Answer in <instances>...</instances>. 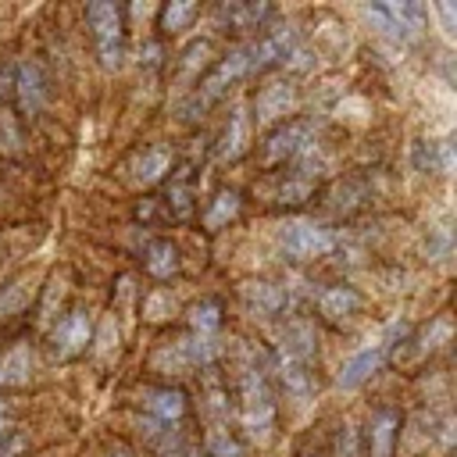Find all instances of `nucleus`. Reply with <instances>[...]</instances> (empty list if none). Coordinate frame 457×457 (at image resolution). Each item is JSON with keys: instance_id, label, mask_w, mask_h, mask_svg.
<instances>
[{"instance_id": "4", "label": "nucleus", "mask_w": 457, "mask_h": 457, "mask_svg": "<svg viewBox=\"0 0 457 457\" xmlns=\"http://www.w3.org/2000/svg\"><path fill=\"white\" fill-rule=\"evenodd\" d=\"M364 14L378 25V32H386L389 39H414L425 25V4L418 0H386V4H368Z\"/></svg>"}, {"instance_id": "1", "label": "nucleus", "mask_w": 457, "mask_h": 457, "mask_svg": "<svg viewBox=\"0 0 457 457\" xmlns=\"http://www.w3.org/2000/svg\"><path fill=\"white\" fill-rule=\"evenodd\" d=\"M243 75H250V50H246V43L243 46H232L204 79H200V86L193 89V96L186 100V114L189 118H196V114H204L214 100H221L225 93H228V86L236 82V79H243Z\"/></svg>"}, {"instance_id": "15", "label": "nucleus", "mask_w": 457, "mask_h": 457, "mask_svg": "<svg viewBox=\"0 0 457 457\" xmlns=\"http://www.w3.org/2000/svg\"><path fill=\"white\" fill-rule=\"evenodd\" d=\"M143 407L157 425H171L186 414V396L179 389H150L143 396Z\"/></svg>"}, {"instance_id": "23", "label": "nucleus", "mask_w": 457, "mask_h": 457, "mask_svg": "<svg viewBox=\"0 0 457 457\" xmlns=\"http://www.w3.org/2000/svg\"><path fill=\"white\" fill-rule=\"evenodd\" d=\"M446 339H450V318L439 314V318L414 339V350H418V353H432V350H436L439 343H446Z\"/></svg>"}, {"instance_id": "10", "label": "nucleus", "mask_w": 457, "mask_h": 457, "mask_svg": "<svg viewBox=\"0 0 457 457\" xmlns=\"http://www.w3.org/2000/svg\"><path fill=\"white\" fill-rule=\"evenodd\" d=\"M296 107V89L289 82H268L261 93H257V121L261 125H271L278 118H286L289 111Z\"/></svg>"}, {"instance_id": "8", "label": "nucleus", "mask_w": 457, "mask_h": 457, "mask_svg": "<svg viewBox=\"0 0 457 457\" xmlns=\"http://www.w3.org/2000/svg\"><path fill=\"white\" fill-rule=\"evenodd\" d=\"M86 346H89V314H86V311L64 314V318L57 321V328H54V353H57L61 361H71V357H79Z\"/></svg>"}, {"instance_id": "20", "label": "nucleus", "mask_w": 457, "mask_h": 457, "mask_svg": "<svg viewBox=\"0 0 457 457\" xmlns=\"http://www.w3.org/2000/svg\"><path fill=\"white\" fill-rule=\"evenodd\" d=\"M146 271H150L154 278H171V275L179 271V253H175V246H171V243H154V246L146 250Z\"/></svg>"}, {"instance_id": "16", "label": "nucleus", "mask_w": 457, "mask_h": 457, "mask_svg": "<svg viewBox=\"0 0 457 457\" xmlns=\"http://www.w3.org/2000/svg\"><path fill=\"white\" fill-rule=\"evenodd\" d=\"M243 300L257 314H278L286 307V289L275 286V282L257 278V282H243Z\"/></svg>"}, {"instance_id": "26", "label": "nucleus", "mask_w": 457, "mask_h": 457, "mask_svg": "<svg viewBox=\"0 0 457 457\" xmlns=\"http://www.w3.org/2000/svg\"><path fill=\"white\" fill-rule=\"evenodd\" d=\"M336 457H357V428L350 421L336 436Z\"/></svg>"}, {"instance_id": "14", "label": "nucleus", "mask_w": 457, "mask_h": 457, "mask_svg": "<svg viewBox=\"0 0 457 457\" xmlns=\"http://www.w3.org/2000/svg\"><path fill=\"white\" fill-rule=\"evenodd\" d=\"M246 146H250V114H246V107H236L228 114V125H225L218 154H221V161H236V157L246 154Z\"/></svg>"}, {"instance_id": "18", "label": "nucleus", "mask_w": 457, "mask_h": 457, "mask_svg": "<svg viewBox=\"0 0 457 457\" xmlns=\"http://www.w3.org/2000/svg\"><path fill=\"white\" fill-rule=\"evenodd\" d=\"M268 14H271V7H264V4H221L218 7V18H225L228 29H257Z\"/></svg>"}, {"instance_id": "25", "label": "nucleus", "mask_w": 457, "mask_h": 457, "mask_svg": "<svg viewBox=\"0 0 457 457\" xmlns=\"http://www.w3.org/2000/svg\"><path fill=\"white\" fill-rule=\"evenodd\" d=\"M207 450H211V457H236V453H239V443L228 436L225 425H214V428L207 432Z\"/></svg>"}, {"instance_id": "21", "label": "nucleus", "mask_w": 457, "mask_h": 457, "mask_svg": "<svg viewBox=\"0 0 457 457\" xmlns=\"http://www.w3.org/2000/svg\"><path fill=\"white\" fill-rule=\"evenodd\" d=\"M196 11H200V7L189 4V0H171V4L161 11V29H164V32H179V29H186V25L193 21Z\"/></svg>"}, {"instance_id": "27", "label": "nucleus", "mask_w": 457, "mask_h": 457, "mask_svg": "<svg viewBox=\"0 0 457 457\" xmlns=\"http://www.w3.org/2000/svg\"><path fill=\"white\" fill-rule=\"evenodd\" d=\"M439 18H443V29L453 36L457 32V7L453 4H439Z\"/></svg>"}, {"instance_id": "2", "label": "nucleus", "mask_w": 457, "mask_h": 457, "mask_svg": "<svg viewBox=\"0 0 457 457\" xmlns=\"http://www.w3.org/2000/svg\"><path fill=\"white\" fill-rule=\"evenodd\" d=\"M239 407H243V428L250 436H264L271 428V418H275V400H271V386H268V375L261 368H243L239 375Z\"/></svg>"}, {"instance_id": "12", "label": "nucleus", "mask_w": 457, "mask_h": 457, "mask_svg": "<svg viewBox=\"0 0 457 457\" xmlns=\"http://www.w3.org/2000/svg\"><path fill=\"white\" fill-rule=\"evenodd\" d=\"M396 428H400V414L396 411H389V407L375 411V418L368 425V457H393Z\"/></svg>"}, {"instance_id": "24", "label": "nucleus", "mask_w": 457, "mask_h": 457, "mask_svg": "<svg viewBox=\"0 0 457 457\" xmlns=\"http://www.w3.org/2000/svg\"><path fill=\"white\" fill-rule=\"evenodd\" d=\"M25 303H29V286H25L21 278H18V282H11V286H4V293H0V318L18 314Z\"/></svg>"}, {"instance_id": "22", "label": "nucleus", "mask_w": 457, "mask_h": 457, "mask_svg": "<svg viewBox=\"0 0 457 457\" xmlns=\"http://www.w3.org/2000/svg\"><path fill=\"white\" fill-rule=\"evenodd\" d=\"M218 321H221L218 300H204V303H196V307L189 311V325H193V332H200V336H214Z\"/></svg>"}, {"instance_id": "30", "label": "nucleus", "mask_w": 457, "mask_h": 457, "mask_svg": "<svg viewBox=\"0 0 457 457\" xmlns=\"http://www.w3.org/2000/svg\"><path fill=\"white\" fill-rule=\"evenodd\" d=\"M107 457H129V450L125 446H114V450H107Z\"/></svg>"}, {"instance_id": "7", "label": "nucleus", "mask_w": 457, "mask_h": 457, "mask_svg": "<svg viewBox=\"0 0 457 457\" xmlns=\"http://www.w3.org/2000/svg\"><path fill=\"white\" fill-rule=\"evenodd\" d=\"M400 339H396V328H389L386 336H378L375 343H368V346H361V350H353L343 364H339V375H336V382L343 386V389H357V386H364L382 364H386V357L393 353V346H396Z\"/></svg>"}, {"instance_id": "29", "label": "nucleus", "mask_w": 457, "mask_h": 457, "mask_svg": "<svg viewBox=\"0 0 457 457\" xmlns=\"http://www.w3.org/2000/svg\"><path fill=\"white\" fill-rule=\"evenodd\" d=\"M7 436H11V418H7V407L0 403V446H4Z\"/></svg>"}, {"instance_id": "9", "label": "nucleus", "mask_w": 457, "mask_h": 457, "mask_svg": "<svg viewBox=\"0 0 457 457\" xmlns=\"http://www.w3.org/2000/svg\"><path fill=\"white\" fill-rule=\"evenodd\" d=\"M14 96H18V107L25 114H36L43 107V100H46V79H43L39 64H32V61L18 64V71H14Z\"/></svg>"}, {"instance_id": "31", "label": "nucleus", "mask_w": 457, "mask_h": 457, "mask_svg": "<svg viewBox=\"0 0 457 457\" xmlns=\"http://www.w3.org/2000/svg\"><path fill=\"white\" fill-rule=\"evenodd\" d=\"M164 457H175V453H164Z\"/></svg>"}, {"instance_id": "13", "label": "nucleus", "mask_w": 457, "mask_h": 457, "mask_svg": "<svg viewBox=\"0 0 457 457\" xmlns=\"http://www.w3.org/2000/svg\"><path fill=\"white\" fill-rule=\"evenodd\" d=\"M32 378V350L29 343H14L0 353V389L25 386Z\"/></svg>"}, {"instance_id": "11", "label": "nucleus", "mask_w": 457, "mask_h": 457, "mask_svg": "<svg viewBox=\"0 0 457 457\" xmlns=\"http://www.w3.org/2000/svg\"><path fill=\"white\" fill-rule=\"evenodd\" d=\"M357 307H361V296L350 286H325L318 293V314L332 325H343L350 314H357Z\"/></svg>"}, {"instance_id": "6", "label": "nucleus", "mask_w": 457, "mask_h": 457, "mask_svg": "<svg viewBox=\"0 0 457 457\" xmlns=\"http://www.w3.org/2000/svg\"><path fill=\"white\" fill-rule=\"evenodd\" d=\"M278 246L293 261H314L336 250V232L314 221H286L278 228Z\"/></svg>"}, {"instance_id": "28", "label": "nucleus", "mask_w": 457, "mask_h": 457, "mask_svg": "<svg viewBox=\"0 0 457 457\" xmlns=\"http://www.w3.org/2000/svg\"><path fill=\"white\" fill-rule=\"evenodd\" d=\"M14 93V71L11 68H0V104Z\"/></svg>"}, {"instance_id": "19", "label": "nucleus", "mask_w": 457, "mask_h": 457, "mask_svg": "<svg viewBox=\"0 0 457 457\" xmlns=\"http://www.w3.org/2000/svg\"><path fill=\"white\" fill-rule=\"evenodd\" d=\"M236 214H239V193H236V189H221V193L211 200L207 214H204V228H207V232H218V228H225Z\"/></svg>"}, {"instance_id": "17", "label": "nucleus", "mask_w": 457, "mask_h": 457, "mask_svg": "<svg viewBox=\"0 0 457 457\" xmlns=\"http://www.w3.org/2000/svg\"><path fill=\"white\" fill-rule=\"evenodd\" d=\"M168 171H171V154H168L164 146H150V150L132 164V175H136L139 186H154V182H161Z\"/></svg>"}, {"instance_id": "3", "label": "nucleus", "mask_w": 457, "mask_h": 457, "mask_svg": "<svg viewBox=\"0 0 457 457\" xmlns=\"http://www.w3.org/2000/svg\"><path fill=\"white\" fill-rule=\"evenodd\" d=\"M314 146V121L311 118H293L282 121L261 146V164L275 168V164H293L296 157H303Z\"/></svg>"}, {"instance_id": "5", "label": "nucleus", "mask_w": 457, "mask_h": 457, "mask_svg": "<svg viewBox=\"0 0 457 457\" xmlns=\"http://www.w3.org/2000/svg\"><path fill=\"white\" fill-rule=\"evenodd\" d=\"M86 21L93 29L96 50H100V64L104 68H118L121 54H125V39H121V7L107 4V0H93L86 7Z\"/></svg>"}]
</instances>
